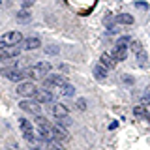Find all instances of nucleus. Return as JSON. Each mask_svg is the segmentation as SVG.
<instances>
[{"label":"nucleus","mask_w":150,"mask_h":150,"mask_svg":"<svg viewBox=\"0 0 150 150\" xmlns=\"http://www.w3.org/2000/svg\"><path fill=\"white\" fill-rule=\"evenodd\" d=\"M49 71H51V64L49 62H38V64L32 66V68L26 69V73L30 75L32 79H43L45 75H49Z\"/></svg>","instance_id":"nucleus-1"},{"label":"nucleus","mask_w":150,"mask_h":150,"mask_svg":"<svg viewBox=\"0 0 150 150\" xmlns=\"http://www.w3.org/2000/svg\"><path fill=\"white\" fill-rule=\"evenodd\" d=\"M36 122H38V131H40V135H41V139L43 141H53L54 139V133H53V126L47 122L43 116H38L36 118Z\"/></svg>","instance_id":"nucleus-2"},{"label":"nucleus","mask_w":150,"mask_h":150,"mask_svg":"<svg viewBox=\"0 0 150 150\" xmlns=\"http://www.w3.org/2000/svg\"><path fill=\"white\" fill-rule=\"evenodd\" d=\"M0 73H2L4 77H8L9 81H21L23 77H26V75H28L25 69H21V68H4Z\"/></svg>","instance_id":"nucleus-3"},{"label":"nucleus","mask_w":150,"mask_h":150,"mask_svg":"<svg viewBox=\"0 0 150 150\" xmlns=\"http://www.w3.org/2000/svg\"><path fill=\"white\" fill-rule=\"evenodd\" d=\"M17 94H19V96H23V98H32V96L36 94V84L30 83V81L21 83V84L17 86Z\"/></svg>","instance_id":"nucleus-4"},{"label":"nucleus","mask_w":150,"mask_h":150,"mask_svg":"<svg viewBox=\"0 0 150 150\" xmlns=\"http://www.w3.org/2000/svg\"><path fill=\"white\" fill-rule=\"evenodd\" d=\"M21 53V47L19 45H6L0 49V60H9V58H15V56Z\"/></svg>","instance_id":"nucleus-5"},{"label":"nucleus","mask_w":150,"mask_h":150,"mask_svg":"<svg viewBox=\"0 0 150 150\" xmlns=\"http://www.w3.org/2000/svg\"><path fill=\"white\" fill-rule=\"evenodd\" d=\"M0 40H2L4 45H19L23 41V36H21V32L11 30V32H8V34H4Z\"/></svg>","instance_id":"nucleus-6"},{"label":"nucleus","mask_w":150,"mask_h":150,"mask_svg":"<svg viewBox=\"0 0 150 150\" xmlns=\"http://www.w3.org/2000/svg\"><path fill=\"white\" fill-rule=\"evenodd\" d=\"M19 128H21L23 131V137H25L26 141H34V129H32V124H30V120H26V118H21L19 120Z\"/></svg>","instance_id":"nucleus-7"},{"label":"nucleus","mask_w":150,"mask_h":150,"mask_svg":"<svg viewBox=\"0 0 150 150\" xmlns=\"http://www.w3.org/2000/svg\"><path fill=\"white\" fill-rule=\"evenodd\" d=\"M66 83V79L62 75H49L43 81V88H60Z\"/></svg>","instance_id":"nucleus-8"},{"label":"nucleus","mask_w":150,"mask_h":150,"mask_svg":"<svg viewBox=\"0 0 150 150\" xmlns=\"http://www.w3.org/2000/svg\"><path fill=\"white\" fill-rule=\"evenodd\" d=\"M34 101H38V103H49V101H53V94H51V90H47V88H43V90H36Z\"/></svg>","instance_id":"nucleus-9"},{"label":"nucleus","mask_w":150,"mask_h":150,"mask_svg":"<svg viewBox=\"0 0 150 150\" xmlns=\"http://www.w3.org/2000/svg\"><path fill=\"white\" fill-rule=\"evenodd\" d=\"M19 107H21L23 111H30V112H34V115H40V103H38V101L23 100L21 103H19Z\"/></svg>","instance_id":"nucleus-10"},{"label":"nucleus","mask_w":150,"mask_h":150,"mask_svg":"<svg viewBox=\"0 0 150 150\" xmlns=\"http://www.w3.org/2000/svg\"><path fill=\"white\" fill-rule=\"evenodd\" d=\"M53 133H54V139L56 141H68L69 139L68 129H66L64 126H60V124H54L53 126Z\"/></svg>","instance_id":"nucleus-11"},{"label":"nucleus","mask_w":150,"mask_h":150,"mask_svg":"<svg viewBox=\"0 0 150 150\" xmlns=\"http://www.w3.org/2000/svg\"><path fill=\"white\" fill-rule=\"evenodd\" d=\"M100 60H101V66H105L107 69H112V68H116V64H118V62L115 60V56H112V54H109V53H103Z\"/></svg>","instance_id":"nucleus-12"},{"label":"nucleus","mask_w":150,"mask_h":150,"mask_svg":"<svg viewBox=\"0 0 150 150\" xmlns=\"http://www.w3.org/2000/svg\"><path fill=\"white\" fill-rule=\"evenodd\" d=\"M40 45H41V41H40V38H36V36H32V38H26V40L23 41V49H26V51L38 49Z\"/></svg>","instance_id":"nucleus-13"},{"label":"nucleus","mask_w":150,"mask_h":150,"mask_svg":"<svg viewBox=\"0 0 150 150\" xmlns=\"http://www.w3.org/2000/svg\"><path fill=\"white\" fill-rule=\"evenodd\" d=\"M53 115L56 118H64V116H68V107L62 103H56V105H53Z\"/></svg>","instance_id":"nucleus-14"},{"label":"nucleus","mask_w":150,"mask_h":150,"mask_svg":"<svg viewBox=\"0 0 150 150\" xmlns=\"http://www.w3.org/2000/svg\"><path fill=\"white\" fill-rule=\"evenodd\" d=\"M58 92H60V96H66V98H71L73 94H75V88L71 86L69 83H64L62 86L58 88Z\"/></svg>","instance_id":"nucleus-15"},{"label":"nucleus","mask_w":150,"mask_h":150,"mask_svg":"<svg viewBox=\"0 0 150 150\" xmlns=\"http://www.w3.org/2000/svg\"><path fill=\"white\" fill-rule=\"evenodd\" d=\"M15 19H17L19 23H30V19H32V13H30V11H28V9L25 8V9H21V11H17Z\"/></svg>","instance_id":"nucleus-16"},{"label":"nucleus","mask_w":150,"mask_h":150,"mask_svg":"<svg viewBox=\"0 0 150 150\" xmlns=\"http://www.w3.org/2000/svg\"><path fill=\"white\" fill-rule=\"evenodd\" d=\"M94 77L98 79V81H103V79L107 77V68L105 66H96V68H94Z\"/></svg>","instance_id":"nucleus-17"},{"label":"nucleus","mask_w":150,"mask_h":150,"mask_svg":"<svg viewBox=\"0 0 150 150\" xmlns=\"http://www.w3.org/2000/svg\"><path fill=\"white\" fill-rule=\"evenodd\" d=\"M112 56H115L116 62H118V60L122 62V60H126V56H128V49H124V47H116V49H115V54H112Z\"/></svg>","instance_id":"nucleus-18"},{"label":"nucleus","mask_w":150,"mask_h":150,"mask_svg":"<svg viewBox=\"0 0 150 150\" xmlns=\"http://www.w3.org/2000/svg\"><path fill=\"white\" fill-rule=\"evenodd\" d=\"M116 21L122 23V25H131V23H133V17H131L129 13H120V15L116 17Z\"/></svg>","instance_id":"nucleus-19"},{"label":"nucleus","mask_w":150,"mask_h":150,"mask_svg":"<svg viewBox=\"0 0 150 150\" xmlns=\"http://www.w3.org/2000/svg\"><path fill=\"white\" fill-rule=\"evenodd\" d=\"M131 43V40L128 36H122V38H118V41H116V47H124V49H128V45Z\"/></svg>","instance_id":"nucleus-20"},{"label":"nucleus","mask_w":150,"mask_h":150,"mask_svg":"<svg viewBox=\"0 0 150 150\" xmlns=\"http://www.w3.org/2000/svg\"><path fill=\"white\" fill-rule=\"evenodd\" d=\"M150 103V86H146L144 88V94H143V100H141V105H144L146 107Z\"/></svg>","instance_id":"nucleus-21"},{"label":"nucleus","mask_w":150,"mask_h":150,"mask_svg":"<svg viewBox=\"0 0 150 150\" xmlns=\"http://www.w3.org/2000/svg\"><path fill=\"white\" fill-rule=\"evenodd\" d=\"M133 112H135V116H146L148 112H146V109H144V105H137L133 109Z\"/></svg>","instance_id":"nucleus-22"},{"label":"nucleus","mask_w":150,"mask_h":150,"mask_svg":"<svg viewBox=\"0 0 150 150\" xmlns=\"http://www.w3.org/2000/svg\"><path fill=\"white\" fill-rule=\"evenodd\" d=\"M137 58H139V64L141 66L146 64V53H144V51H139V53H137Z\"/></svg>","instance_id":"nucleus-23"},{"label":"nucleus","mask_w":150,"mask_h":150,"mask_svg":"<svg viewBox=\"0 0 150 150\" xmlns=\"http://www.w3.org/2000/svg\"><path fill=\"white\" fill-rule=\"evenodd\" d=\"M77 109L79 111H84V109H86V100H84V98H79V100H77Z\"/></svg>","instance_id":"nucleus-24"},{"label":"nucleus","mask_w":150,"mask_h":150,"mask_svg":"<svg viewBox=\"0 0 150 150\" xmlns=\"http://www.w3.org/2000/svg\"><path fill=\"white\" fill-rule=\"evenodd\" d=\"M58 124L60 126H69V124H71V120H69V116H64V118H58Z\"/></svg>","instance_id":"nucleus-25"},{"label":"nucleus","mask_w":150,"mask_h":150,"mask_svg":"<svg viewBox=\"0 0 150 150\" xmlns=\"http://www.w3.org/2000/svg\"><path fill=\"white\" fill-rule=\"evenodd\" d=\"M131 49H133V53H139V51H143V49H141V43H139V41H131Z\"/></svg>","instance_id":"nucleus-26"},{"label":"nucleus","mask_w":150,"mask_h":150,"mask_svg":"<svg viewBox=\"0 0 150 150\" xmlns=\"http://www.w3.org/2000/svg\"><path fill=\"white\" fill-rule=\"evenodd\" d=\"M21 2H23V6H25V8H28V6H32L36 0H21Z\"/></svg>","instance_id":"nucleus-27"},{"label":"nucleus","mask_w":150,"mask_h":150,"mask_svg":"<svg viewBox=\"0 0 150 150\" xmlns=\"http://www.w3.org/2000/svg\"><path fill=\"white\" fill-rule=\"evenodd\" d=\"M135 6H137V8H141V9H146L148 6H146V4H144V2H137V4H135Z\"/></svg>","instance_id":"nucleus-28"},{"label":"nucleus","mask_w":150,"mask_h":150,"mask_svg":"<svg viewBox=\"0 0 150 150\" xmlns=\"http://www.w3.org/2000/svg\"><path fill=\"white\" fill-rule=\"evenodd\" d=\"M2 47H6V45H4V43H2V40H0V49H2Z\"/></svg>","instance_id":"nucleus-29"},{"label":"nucleus","mask_w":150,"mask_h":150,"mask_svg":"<svg viewBox=\"0 0 150 150\" xmlns=\"http://www.w3.org/2000/svg\"><path fill=\"white\" fill-rule=\"evenodd\" d=\"M146 118H148V122H150V112H148V115H146Z\"/></svg>","instance_id":"nucleus-30"},{"label":"nucleus","mask_w":150,"mask_h":150,"mask_svg":"<svg viewBox=\"0 0 150 150\" xmlns=\"http://www.w3.org/2000/svg\"><path fill=\"white\" fill-rule=\"evenodd\" d=\"M32 150H40V148H32Z\"/></svg>","instance_id":"nucleus-31"}]
</instances>
